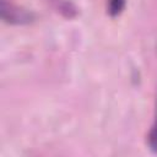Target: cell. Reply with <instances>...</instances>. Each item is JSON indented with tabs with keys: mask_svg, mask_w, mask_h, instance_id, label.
<instances>
[{
	"mask_svg": "<svg viewBox=\"0 0 157 157\" xmlns=\"http://www.w3.org/2000/svg\"><path fill=\"white\" fill-rule=\"evenodd\" d=\"M1 18L5 22L9 23H16V25H23L29 23L33 20V13L18 7L7 0H1Z\"/></svg>",
	"mask_w": 157,
	"mask_h": 157,
	"instance_id": "cell-1",
	"label": "cell"
},
{
	"mask_svg": "<svg viewBox=\"0 0 157 157\" xmlns=\"http://www.w3.org/2000/svg\"><path fill=\"white\" fill-rule=\"evenodd\" d=\"M125 6V0H108V12L112 16L119 15Z\"/></svg>",
	"mask_w": 157,
	"mask_h": 157,
	"instance_id": "cell-2",
	"label": "cell"
},
{
	"mask_svg": "<svg viewBox=\"0 0 157 157\" xmlns=\"http://www.w3.org/2000/svg\"><path fill=\"white\" fill-rule=\"evenodd\" d=\"M148 144L150 147L153 152H157V114H156V120L155 124L150 131V136H148Z\"/></svg>",
	"mask_w": 157,
	"mask_h": 157,
	"instance_id": "cell-3",
	"label": "cell"
}]
</instances>
